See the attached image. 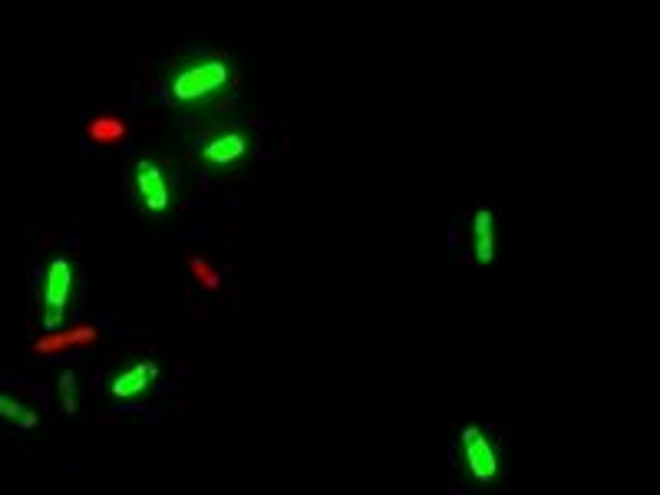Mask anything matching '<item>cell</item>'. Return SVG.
I'll list each match as a JSON object with an SVG mask.
<instances>
[{
	"label": "cell",
	"instance_id": "obj_1",
	"mask_svg": "<svg viewBox=\"0 0 660 495\" xmlns=\"http://www.w3.org/2000/svg\"><path fill=\"white\" fill-rule=\"evenodd\" d=\"M242 86V73L235 57L201 50L175 57L166 70V93L172 106L185 116L205 119L215 109H222Z\"/></svg>",
	"mask_w": 660,
	"mask_h": 495
},
{
	"label": "cell",
	"instance_id": "obj_2",
	"mask_svg": "<svg viewBox=\"0 0 660 495\" xmlns=\"http://www.w3.org/2000/svg\"><path fill=\"white\" fill-rule=\"evenodd\" d=\"M130 202L143 218L162 221L179 208V176L169 159L159 156H136L126 176Z\"/></svg>",
	"mask_w": 660,
	"mask_h": 495
},
{
	"label": "cell",
	"instance_id": "obj_3",
	"mask_svg": "<svg viewBox=\"0 0 660 495\" xmlns=\"http://www.w3.org/2000/svg\"><path fill=\"white\" fill-rule=\"evenodd\" d=\"M255 133L245 126H218L205 136H198L192 149L195 169L215 179H235L255 156Z\"/></svg>",
	"mask_w": 660,
	"mask_h": 495
},
{
	"label": "cell",
	"instance_id": "obj_4",
	"mask_svg": "<svg viewBox=\"0 0 660 495\" xmlns=\"http://www.w3.org/2000/svg\"><path fill=\"white\" fill-rule=\"evenodd\" d=\"M456 466H460V479L466 488H499L505 482V459L499 443L492 439V433H486L482 426H466L456 439Z\"/></svg>",
	"mask_w": 660,
	"mask_h": 495
},
{
	"label": "cell",
	"instance_id": "obj_5",
	"mask_svg": "<svg viewBox=\"0 0 660 495\" xmlns=\"http://www.w3.org/2000/svg\"><path fill=\"white\" fill-rule=\"evenodd\" d=\"M76 298V265L66 252H57L44 262L37 278V314L47 330L63 327Z\"/></svg>",
	"mask_w": 660,
	"mask_h": 495
},
{
	"label": "cell",
	"instance_id": "obj_6",
	"mask_svg": "<svg viewBox=\"0 0 660 495\" xmlns=\"http://www.w3.org/2000/svg\"><path fill=\"white\" fill-rule=\"evenodd\" d=\"M162 381V366L159 360L152 357H143V360H130L123 363L113 377L106 384V394L113 397L117 403H136L143 397H149Z\"/></svg>",
	"mask_w": 660,
	"mask_h": 495
},
{
	"label": "cell",
	"instance_id": "obj_7",
	"mask_svg": "<svg viewBox=\"0 0 660 495\" xmlns=\"http://www.w3.org/2000/svg\"><path fill=\"white\" fill-rule=\"evenodd\" d=\"M93 343H99V327L96 324H73V327L44 330L30 343V353H37V357H63V353H73V350H86Z\"/></svg>",
	"mask_w": 660,
	"mask_h": 495
},
{
	"label": "cell",
	"instance_id": "obj_8",
	"mask_svg": "<svg viewBox=\"0 0 660 495\" xmlns=\"http://www.w3.org/2000/svg\"><path fill=\"white\" fill-rule=\"evenodd\" d=\"M496 241H499V221L492 205H479L469 215V252L476 265H492L496 262Z\"/></svg>",
	"mask_w": 660,
	"mask_h": 495
},
{
	"label": "cell",
	"instance_id": "obj_9",
	"mask_svg": "<svg viewBox=\"0 0 660 495\" xmlns=\"http://www.w3.org/2000/svg\"><path fill=\"white\" fill-rule=\"evenodd\" d=\"M86 140L99 149H113L130 140V122L120 112H99L86 122Z\"/></svg>",
	"mask_w": 660,
	"mask_h": 495
},
{
	"label": "cell",
	"instance_id": "obj_10",
	"mask_svg": "<svg viewBox=\"0 0 660 495\" xmlns=\"http://www.w3.org/2000/svg\"><path fill=\"white\" fill-rule=\"evenodd\" d=\"M0 420H8L17 430H34L40 423V416L14 394H0Z\"/></svg>",
	"mask_w": 660,
	"mask_h": 495
},
{
	"label": "cell",
	"instance_id": "obj_11",
	"mask_svg": "<svg viewBox=\"0 0 660 495\" xmlns=\"http://www.w3.org/2000/svg\"><path fill=\"white\" fill-rule=\"evenodd\" d=\"M188 275L201 291H218L222 288V271H218L205 255H188Z\"/></svg>",
	"mask_w": 660,
	"mask_h": 495
},
{
	"label": "cell",
	"instance_id": "obj_12",
	"mask_svg": "<svg viewBox=\"0 0 660 495\" xmlns=\"http://www.w3.org/2000/svg\"><path fill=\"white\" fill-rule=\"evenodd\" d=\"M57 394H60V407H63V413L73 416V413L80 410V400H76V374H73V370H63V374H60Z\"/></svg>",
	"mask_w": 660,
	"mask_h": 495
}]
</instances>
